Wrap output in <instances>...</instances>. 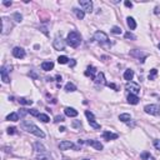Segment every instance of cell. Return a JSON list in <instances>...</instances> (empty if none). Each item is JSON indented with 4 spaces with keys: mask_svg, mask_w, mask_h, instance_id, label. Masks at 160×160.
<instances>
[{
    "mask_svg": "<svg viewBox=\"0 0 160 160\" xmlns=\"http://www.w3.org/2000/svg\"><path fill=\"white\" fill-rule=\"evenodd\" d=\"M23 129H25L28 133H31V134L36 135L38 138H45V134H44V131L42 130V129H39L36 125H34L33 123H29V121H24L21 124Z\"/></svg>",
    "mask_w": 160,
    "mask_h": 160,
    "instance_id": "6da1fadb",
    "label": "cell"
},
{
    "mask_svg": "<svg viewBox=\"0 0 160 160\" xmlns=\"http://www.w3.org/2000/svg\"><path fill=\"white\" fill-rule=\"evenodd\" d=\"M66 44L70 45L71 48H78L81 44V35L78 31H70L68 34Z\"/></svg>",
    "mask_w": 160,
    "mask_h": 160,
    "instance_id": "7a4b0ae2",
    "label": "cell"
},
{
    "mask_svg": "<svg viewBox=\"0 0 160 160\" xmlns=\"http://www.w3.org/2000/svg\"><path fill=\"white\" fill-rule=\"evenodd\" d=\"M94 40L101 45H109V38L104 31H96L94 34Z\"/></svg>",
    "mask_w": 160,
    "mask_h": 160,
    "instance_id": "3957f363",
    "label": "cell"
},
{
    "mask_svg": "<svg viewBox=\"0 0 160 160\" xmlns=\"http://www.w3.org/2000/svg\"><path fill=\"white\" fill-rule=\"evenodd\" d=\"M145 113L146 114H150V115H155V116H159L160 115V106L156 104H149L144 108Z\"/></svg>",
    "mask_w": 160,
    "mask_h": 160,
    "instance_id": "277c9868",
    "label": "cell"
},
{
    "mask_svg": "<svg viewBox=\"0 0 160 160\" xmlns=\"http://www.w3.org/2000/svg\"><path fill=\"white\" fill-rule=\"evenodd\" d=\"M125 89L128 91H130V94H134V95H138L140 93V86L138 84L133 83V81H128V84L125 85Z\"/></svg>",
    "mask_w": 160,
    "mask_h": 160,
    "instance_id": "5b68a950",
    "label": "cell"
},
{
    "mask_svg": "<svg viewBox=\"0 0 160 160\" xmlns=\"http://www.w3.org/2000/svg\"><path fill=\"white\" fill-rule=\"evenodd\" d=\"M85 116L88 118V121H89V124H90L91 128H94V129H100L101 128L100 124L95 123V116H94V114L91 113V111H89V110L85 111Z\"/></svg>",
    "mask_w": 160,
    "mask_h": 160,
    "instance_id": "8992f818",
    "label": "cell"
},
{
    "mask_svg": "<svg viewBox=\"0 0 160 160\" xmlns=\"http://www.w3.org/2000/svg\"><path fill=\"white\" fill-rule=\"evenodd\" d=\"M9 69L11 70V66L4 65V66L1 68V70H0V74H1V80H3V83H5V84H8L9 81H10V78H9Z\"/></svg>",
    "mask_w": 160,
    "mask_h": 160,
    "instance_id": "52a82bcc",
    "label": "cell"
},
{
    "mask_svg": "<svg viewBox=\"0 0 160 160\" xmlns=\"http://www.w3.org/2000/svg\"><path fill=\"white\" fill-rule=\"evenodd\" d=\"M59 149H60V150H68V149H74V150H78V149H79V146L74 145V143H71V141L64 140V141H61L59 144Z\"/></svg>",
    "mask_w": 160,
    "mask_h": 160,
    "instance_id": "ba28073f",
    "label": "cell"
},
{
    "mask_svg": "<svg viewBox=\"0 0 160 160\" xmlns=\"http://www.w3.org/2000/svg\"><path fill=\"white\" fill-rule=\"evenodd\" d=\"M79 5L83 8L84 11H88V13L93 11V3L90 0H79Z\"/></svg>",
    "mask_w": 160,
    "mask_h": 160,
    "instance_id": "9c48e42d",
    "label": "cell"
},
{
    "mask_svg": "<svg viewBox=\"0 0 160 160\" xmlns=\"http://www.w3.org/2000/svg\"><path fill=\"white\" fill-rule=\"evenodd\" d=\"M13 56L16 58V59H23V58H25V50L23 48L16 46L13 49Z\"/></svg>",
    "mask_w": 160,
    "mask_h": 160,
    "instance_id": "30bf717a",
    "label": "cell"
},
{
    "mask_svg": "<svg viewBox=\"0 0 160 160\" xmlns=\"http://www.w3.org/2000/svg\"><path fill=\"white\" fill-rule=\"evenodd\" d=\"M53 45H54V48H55L56 50H64V48H65V43L63 42V39L61 38L56 36L55 40H54V43H53Z\"/></svg>",
    "mask_w": 160,
    "mask_h": 160,
    "instance_id": "8fae6325",
    "label": "cell"
},
{
    "mask_svg": "<svg viewBox=\"0 0 160 160\" xmlns=\"http://www.w3.org/2000/svg\"><path fill=\"white\" fill-rule=\"evenodd\" d=\"M84 143L88 144V145H90V146H93V148H95L96 150H103V144L98 140H85Z\"/></svg>",
    "mask_w": 160,
    "mask_h": 160,
    "instance_id": "7c38bea8",
    "label": "cell"
},
{
    "mask_svg": "<svg viewBox=\"0 0 160 160\" xmlns=\"http://www.w3.org/2000/svg\"><path fill=\"white\" fill-rule=\"evenodd\" d=\"M34 146H35V150L40 153V155H46L48 154V150L45 149V146H44L42 143H39V141H36L35 144H34Z\"/></svg>",
    "mask_w": 160,
    "mask_h": 160,
    "instance_id": "4fadbf2b",
    "label": "cell"
},
{
    "mask_svg": "<svg viewBox=\"0 0 160 160\" xmlns=\"http://www.w3.org/2000/svg\"><path fill=\"white\" fill-rule=\"evenodd\" d=\"M118 137H119L118 134H114V133H110V131H104L103 133V138H104V140H106V141L115 140V139H118Z\"/></svg>",
    "mask_w": 160,
    "mask_h": 160,
    "instance_id": "5bb4252c",
    "label": "cell"
},
{
    "mask_svg": "<svg viewBox=\"0 0 160 160\" xmlns=\"http://www.w3.org/2000/svg\"><path fill=\"white\" fill-rule=\"evenodd\" d=\"M94 81H95V84H98V85H106V84H108L106 81H105V76H104L103 73H99V74H98V75L95 76Z\"/></svg>",
    "mask_w": 160,
    "mask_h": 160,
    "instance_id": "9a60e30c",
    "label": "cell"
},
{
    "mask_svg": "<svg viewBox=\"0 0 160 160\" xmlns=\"http://www.w3.org/2000/svg\"><path fill=\"white\" fill-rule=\"evenodd\" d=\"M64 113H65V115H66V116H69V118L78 116V111L74 108H65V109H64Z\"/></svg>",
    "mask_w": 160,
    "mask_h": 160,
    "instance_id": "2e32d148",
    "label": "cell"
},
{
    "mask_svg": "<svg viewBox=\"0 0 160 160\" xmlns=\"http://www.w3.org/2000/svg\"><path fill=\"white\" fill-rule=\"evenodd\" d=\"M95 73H96V69L94 66H88V69L85 70V76H90L91 79H95Z\"/></svg>",
    "mask_w": 160,
    "mask_h": 160,
    "instance_id": "e0dca14e",
    "label": "cell"
},
{
    "mask_svg": "<svg viewBox=\"0 0 160 160\" xmlns=\"http://www.w3.org/2000/svg\"><path fill=\"white\" fill-rule=\"evenodd\" d=\"M53 68H54V63H53V61H43V63H42V69L45 70V71L52 70Z\"/></svg>",
    "mask_w": 160,
    "mask_h": 160,
    "instance_id": "ac0fdd59",
    "label": "cell"
},
{
    "mask_svg": "<svg viewBox=\"0 0 160 160\" xmlns=\"http://www.w3.org/2000/svg\"><path fill=\"white\" fill-rule=\"evenodd\" d=\"M128 103L131 104V105H137L139 103V98L138 95H134V94H129L128 96Z\"/></svg>",
    "mask_w": 160,
    "mask_h": 160,
    "instance_id": "d6986e66",
    "label": "cell"
},
{
    "mask_svg": "<svg viewBox=\"0 0 160 160\" xmlns=\"http://www.w3.org/2000/svg\"><path fill=\"white\" fill-rule=\"evenodd\" d=\"M133 78H134V71L130 70V69L125 70V73H124V79L128 80V81H131Z\"/></svg>",
    "mask_w": 160,
    "mask_h": 160,
    "instance_id": "ffe728a7",
    "label": "cell"
},
{
    "mask_svg": "<svg viewBox=\"0 0 160 160\" xmlns=\"http://www.w3.org/2000/svg\"><path fill=\"white\" fill-rule=\"evenodd\" d=\"M73 11L75 13V15L78 16V19H84V16H85V11L84 10H80V9H78V8H74L73 9Z\"/></svg>",
    "mask_w": 160,
    "mask_h": 160,
    "instance_id": "44dd1931",
    "label": "cell"
},
{
    "mask_svg": "<svg viewBox=\"0 0 160 160\" xmlns=\"http://www.w3.org/2000/svg\"><path fill=\"white\" fill-rule=\"evenodd\" d=\"M119 120L123 123H129L131 120V116H130V114H120L119 115Z\"/></svg>",
    "mask_w": 160,
    "mask_h": 160,
    "instance_id": "7402d4cb",
    "label": "cell"
},
{
    "mask_svg": "<svg viewBox=\"0 0 160 160\" xmlns=\"http://www.w3.org/2000/svg\"><path fill=\"white\" fill-rule=\"evenodd\" d=\"M127 23H128V26L130 28V30H134L135 28H137V23H135V20L133 18H130V16L127 19Z\"/></svg>",
    "mask_w": 160,
    "mask_h": 160,
    "instance_id": "603a6c76",
    "label": "cell"
},
{
    "mask_svg": "<svg viewBox=\"0 0 160 160\" xmlns=\"http://www.w3.org/2000/svg\"><path fill=\"white\" fill-rule=\"evenodd\" d=\"M6 120L9 121H18L19 120V114L18 113H11L6 116Z\"/></svg>",
    "mask_w": 160,
    "mask_h": 160,
    "instance_id": "cb8c5ba5",
    "label": "cell"
},
{
    "mask_svg": "<svg viewBox=\"0 0 160 160\" xmlns=\"http://www.w3.org/2000/svg\"><path fill=\"white\" fill-rule=\"evenodd\" d=\"M75 90H76V86L73 83H68L65 85V91H68V93H73V91H75Z\"/></svg>",
    "mask_w": 160,
    "mask_h": 160,
    "instance_id": "d4e9b609",
    "label": "cell"
},
{
    "mask_svg": "<svg viewBox=\"0 0 160 160\" xmlns=\"http://www.w3.org/2000/svg\"><path fill=\"white\" fill-rule=\"evenodd\" d=\"M21 105H31L33 104V100H29V99H25V98H20L18 100Z\"/></svg>",
    "mask_w": 160,
    "mask_h": 160,
    "instance_id": "484cf974",
    "label": "cell"
},
{
    "mask_svg": "<svg viewBox=\"0 0 160 160\" xmlns=\"http://www.w3.org/2000/svg\"><path fill=\"white\" fill-rule=\"evenodd\" d=\"M58 63H59V64H68V63H69V59H68V56H65V55L59 56V58H58Z\"/></svg>",
    "mask_w": 160,
    "mask_h": 160,
    "instance_id": "4316f807",
    "label": "cell"
},
{
    "mask_svg": "<svg viewBox=\"0 0 160 160\" xmlns=\"http://www.w3.org/2000/svg\"><path fill=\"white\" fill-rule=\"evenodd\" d=\"M156 75H158V70H156V69H151L150 73H149V80H154Z\"/></svg>",
    "mask_w": 160,
    "mask_h": 160,
    "instance_id": "83f0119b",
    "label": "cell"
},
{
    "mask_svg": "<svg viewBox=\"0 0 160 160\" xmlns=\"http://www.w3.org/2000/svg\"><path fill=\"white\" fill-rule=\"evenodd\" d=\"M38 119H39V120H40V121H43V123H48V121H49V120H50V118H49V116H48V115H46V114H40V115H39V116H38Z\"/></svg>",
    "mask_w": 160,
    "mask_h": 160,
    "instance_id": "f1b7e54d",
    "label": "cell"
},
{
    "mask_svg": "<svg viewBox=\"0 0 160 160\" xmlns=\"http://www.w3.org/2000/svg\"><path fill=\"white\" fill-rule=\"evenodd\" d=\"M140 156H141V159H143V160H153V159H154L150 154H149V153H146V151L143 153V154H141Z\"/></svg>",
    "mask_w": 160,
    "mask_h": 160,
    "instance_id": "f546056e",
    "label": "cell"
},
{
    "mask_svg": "<svg viewBox=\"0 0 160 160\" xmlns=\"http://www.w3.org/2000/svg\"><path fill=\"white\" fill-rule=\"evenodd\" d=\"M13 18L15 19V21H16V23H20V21H21V19H23V16L20 15L19 13H15V14H13Z\"/></svg>",
    "mask_w": 160,
    "mask_h": 160,
    "instance_id": "4dcf8cb0",
    "label": "cell"
},
{
    "mask_svg": "<svg viewBox=\"0 0 160 160\" xmlns=\"http://www.w3.org/2000/svg\"><path fill=\"white\" fill-rule=\"evenodd\" d=\"M19 114H20V116H21V118H24L25 115H28V114H29V110H28V109H20Z\"/></svg>",
    "mask_w": 160,
    "mask_h": 160,
    "instance_id": "1f68e13d",
    "label": "cell"
},
{
    "mask_svg": "<svg viewBox=\"0 0 160 160\" xmlns=\"http://www.w3.org/2000/svg\"><path fill=\"white\" fill-rule=\"evenodd\" d=\"M111 33L113 34H121V29L119 26H113L111 28Z\"/></svg>",
    "mask_w": 160,
    "mask_h": 160,
    "instance_id": "d6a6232c",
    "label": "cell"
},
{
    "mask_svg": "<svg viewBox=\"0 0 160 160\" xmlns=\"http://www.w3.org/2000/svg\"><path fill=\"white\" fill-rule=\"evenodd\" d=\"M29 114H31L33 116H39V115H40V113H39L38 110H36V109H30V110H29Z\"/></svg>",
    "mask_w": 160,
    "mask_h": 160,
    "instance_id": "836d02e7",
    "label": "cell"
},
{
    "mask_svg": "<svg viewBox=\"0 0 160 160\" xmlns=\"http://www.w3.org/2000/svg\"><path fill=\"white\" fill-rule=\"evenodd\" d=\"M125 39H131V40H135V39H137V36H135L134 34H131V33H127V34H125Z\"/></svg>",
    "mask_w": 160,
    "mask_h": 160,
    "instance_id": "e575fe53",
    "label": "cell"
},
{
    "mask_svg": "<svg viewBox=\"0 0 160 160\" xmlns=\"http://www.w3.org/2000/svg\"><path fill=\"white\" fill-rule=\"evenodd\" d=\"M29 76H31L33 78V79H38V78H39V75H38V74H36L35 73V71H34V70H30V73H29Z\"/></svg>",
    "mask_w": 160,
    "mask_h": 160,
    "instance_id": "d590c367",
    "label": "cell"
},
{
    "mask_svg": "<svg viewBox=\"0 0 160 160\" xmlns=\"http://www.w3.org/2000/svg\"><path fill=\"white\" fill-rule=\"evenodd\" d=\"M54 121H55V123L64 121V116H63V115H58V116H55V119H54Z\"/></svg>",
    "mask_w": 160,
    "mask_h": 160,
    "instance_id": "8d00e7d4",
    "label": "cell"
},
{
    "mask_svg": "<svg viewBox=\"0 0 160 160\" xmlns=\"http://www.w3.org/2000/svg\"><path fill=\"white\" fill-rule=\"evenodd\" d=\"M154 146H155L156 150L160 151V140H154Z\"/></svg>",
    "mask_w": 160,
    "mask_h": 160,
    "instance_id": "74e56055",
    "label": "cell"
},
{
    "mask_svg": "<svg viewBox=\"0 0 160 160\" xmlns=\"http://www.w3.org/2000/svg\"><path fill=\"white\" fill-rule=\"evenodd\" d=\"M106 85H108L109 88H111V89H114V90H119V88H118L115 84H113V83H108Z\"/></svg>",
    "mask_w": 160,
    "mask_h": 160,
    "instance_id": "f35d334b",
    "label": "cell"
},
{
    "mask_svg": "<svg viewBox=\"0 0 160 160\" xmlns=\"http://www.w3.org/2000/svg\"><path fill=\"white\" fill-rule=\"evenodd\" d=\"M38 160H52V159L46 155H40V156H38Z\"/></svg>",
    "mask_w": 160,
    "mask_h": 160,
    "instance_id": "ab89813d",
    "label": "cell"
},
{
    "mask_svg": "<svg viewBox=\"0 0 160 160\" xmlns=\"http://www.w3.org/2000/svg\"><path fill=\"white\" fill-rule=\"evenodd\" d=\"M73 127L74 128H80L81 127V123L80 121H73Z\"/></svg>",
    "mask_w": 160,
    "mask_h": 160,
    "instance_id": "60d3db41",
    "label": "cell"
},
{
    "mask_svg": "<svg viewBox=\"0 0 160 160\" xmlns=\"http://www.w3.org/2000/svg\"><path fill=\"white\" fill-rule=\"evenodd\" d=\"M8 134H15V128H8Z\"/></svg>",
    "mask_w": 160,
    "mask_h": 160,
    "instance_id": "b9f144b4",
    "label": "cell"
},
{
    "mask_svg": "<svg viewBox=\"0 0 160 160\" xmlns=\"http://www.w3.org/2000/svg\"><path fill=\"white\" fill-rule=\"evenodd\" d=\"M124 4H125V6H127V8H131V6H133V3L131 1H125Z\"/></svg>",
    "mask_w": 160,
    "mask_h": 160,
    "instance_id": "7bdbcfd3",
    "label": "cell"
},
{
    "mask_svg": "<svg viewBox=\"0 0 160 160\" xmlns=\"http://www.w3.org/2000/svg\"><path fill=\"white\" fill-rule=\"evenodd\" d=\"M69 65H70L71 68H74V66L76 65V61H75V60H71V61H69Z\"/></svg>",
    "mask_w": 160,
    "mask_h": 160,
    "instance_id": "ee69618b",
    "label": "cell"
},
{
    "mask_svg": "<svg viewBox=\"0 0 160 160\" xmlns=\"http://www.w3.org/2000/svg\"><path fill=\"white\" fill-rule=\"evenodd\" d=\"M3 4H4L5 6H10V5H11V1H4Z\"/></svg>",
    "mask_w": 160,
    "mask_h": 160,
    "instance_id": "f6af8a7d",
    "label": "cell"
},
{
    "mask_svg": "<svg viewBox=\"0 0 160 160\" xmlns=\"http://www.w3.org/2000/svg\"><path fill=\"white\" fill-rule=\"evenodd\" d=\"M56 80L59 81V84H60V83H61V76H60V75H58V76H56Z\"/></svg>",
    "mask_w": 160,
    "mask_h": 160,
    "instance_id": "bcb514c9",
    "label": "cell"
},
{
    "mask_svg": "<svg viewBox=\"0 0 160 160\" xmlns=\"http://www.w3.org/2000/svg\"><path fill=\"white\" fill-rule=\"evenodd\" d=\"M59 130H60V131H65V128H64V127H61V128L59 129Z\"/></svg>",
    "mask_w": 160,
    "mask_h": 160,
    "instance_id": "7dc6e473",
    "label": "cell"
},
{
    "mask_svg": "<svg viewBox=\"0 0 160 160\" xmlns=\"http://www.w3.org/2000/svg\"><path fill=\"white\" fill-rule=\"evenodd\" d=\"M158 48H159V50H160V44H159V45H158Z\"/></svg>",
    "mask_w": 160,
    "mask_h": 160,
    "instance_id": "c3c4849f",
    "label": "cell"
},
{
    "mask_svg": "<svg viewBox=\"0 0 160 160\" xmlns=\"http://www.w3.org/2000/svg\"><path fill=\"white\" fill-rule=\"evenodd\" d=\"M84 160H89V159H84Z\"/></svg>",
    "mask_w": 160,
    "mask_h": 160,
    "instance_id": "681fc988",
    "label": "cell"
}]
</instances>
